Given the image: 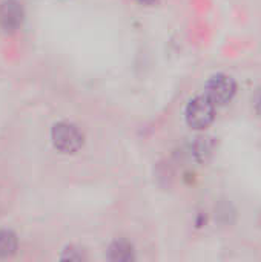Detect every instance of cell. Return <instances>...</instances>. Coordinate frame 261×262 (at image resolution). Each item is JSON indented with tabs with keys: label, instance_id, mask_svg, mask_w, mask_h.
<instances>
[{
	"label": "cell",
	"instance_id": "8992f818",
	"mask_svg": "<svg viewBox=\"0 0 261 262\" xmlns=\"http://www.w3.org/2000/svg\"><path fill=\"white\" fill-rule=\"evenodd\" d=\"M134 247L126 241H114L108 249V259L114 262L134 261Z\"/></svg>",
	"mask_w": 261,
	"mask_h": 262
},
{
	"label": "cell",
	"instance_id": "3957f363",
	"mask_svg": "<svg viewBox=\"0 0 261 262\" xmlns=\"http://www.w3.org/2000/svg\"><path fill=\"white\" fill-rule=\"evenodd\" d=\"M237 92V83L231 75L226 74H217L212 75L205 89V95L215 104V106H225L228 104Z\"/></svg>",
	"mask_w": 261,
	"mask_h": 262
},
{
	"label": "cell",
	"instance_id": "9c48e42d",
	"mask_svg": "<svg viewBox=\"0 0 261 262\" xmlns=\"http://www.w3.org/2000/svg\"><path fill=\"white\" fill-rule=\"evenodd\" d=\"M254 107H255V112L258 114L261 117V88L255 92V95H254Z\"/></svg>",
	"mask_w": 261,
	"mask_h": 262
},
{
	"label": "cell",
	"instance_id": "52a82bcc",
	"mask_svg": "<svg viewBox=\"0 0 261 262\" xmlns=\"http://www.w3.org/2000/svg\"><path fill=\"white\" fill-rule=\"evenodd\" d=\"M17 235L12 230L2 229L0 230V258H9L17 252Z\"/></svg>",
	"mask_w": 261,
	"mask_h": 262
},
{
	"label": "cell",
	"instance_id": "7a4b0ae2",
	"mask_svg": "<svg viewBox=\"0 0 261 262\" xmlns=\"http://www.w3.org/2000/svg\"><path fill=\"white\" fill-rule=\"evenodd\" d=\"M215 118V104L206 97L200 95L189 101L186 107V123L194 129H206Z\"/></svg>",
	"mask_w": 261,
	"mask_h": 262
},
{
	"label": "cell",
	"instance_id": "6da1fadb",
	"mask_svg": "<svg viewBox=\"0 0 261 262\" xmlns=\"http://www.w3.org/2000/svg\"><path fill=\"white\" fill-rule=\"evenodd\" d=\"M51 140L54 147L62 154H75L83 147L85 135L75 124L68 121H60L52 126Z\"/></svg>",
	"mask_w": 261,
	"mask_h": 262
},
{
	"label": "cell",
	"instance_id": "30bf717a",
	"mask_svg": "<svg viewBox=\"0 0 261 262\" xmlns=\"http://www.w3.org/2000/svg\"><path fill=\"white\" fill-rule=\"evenodd\" d=\"M142 2H145V3H152L154 0H142Z\"/></svg>",
	"mask_w": 261,
	"mask_h": 262
},
{
	"label": "cell",
	"instance_id": "ba28073f",
	"mask_svg": "<svg viewBox=\"0 0 261 262\" xmlns=\"http://www.w3.org/2000/svg\"><path fill=\"white\" fill-rule=\"evenodd\" d=\"M83 258H85L83 253L78 249H75V247H66L63 250L62 256H60L62 261H82Z\"/></svg>",
	"mask_w": 261,
	"mask_h": 262
},
{
	"label": "cell",
	"instance_id": "5b68a950",
	"mask_svg": "<svg viewBox=\"0 0 261 262\" xmlns=\"http://www.w3.org/2000/svg\"><path fill=\"white\" fill-rule=\"evenodd\" d=\"M217 149V141L211 135H197L189 143V152L198 163H206L212 158Z\"/></svg>",
	"mask_w": 261,
	"mask_h": 262
},
{
	"label": "cell",
	"instance_id": "277c9868",
	"mask_svg": "<svg viewBox=\"0 0 261 262\" xmlns=\"http://www.w3.org/2000/svg\"><path fill=\"white\" fill-rule=\"evenodd\" d=\"M25 21V9L20 0L0 2V29L5 32H15Z\"/></svg>",
	"mask_w": 261,
	"mask_h": 262
}]
</instances>
